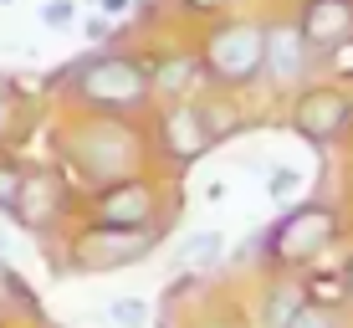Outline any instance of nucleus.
<instances>
[{
  "instance_id": "obj_22",
  "label": "nucleus",
  "mask_w": 353,
  "mask_h": 328,
  "mask_svg": "<svg viewBox=\"0 0 353 328\" xmlns=\"http://www.w3.org/2000/svg\"><path fill=\"white\" fill-rule=\"evenodd\" d=\"M92 6L103 10L108 21H118V16H128V10H133V0H92Z\"/></svg>"
},
{
  "instance_id": "obj_6",
  "label": "nucleus",
  "mask_w": 353,
  "mask_h": 328,
  "mask_svg": "<svg viewBox=\"0 0 353 328\" xmlns=\"http://www.w3.org/2000/svg\"><path fill=\"white\" fill-rule=\"evenodd\" d=\"M292 128H297L307 144H333L338 133L353 128V93L333 88V82L302 88L297 103H292Z\"/></svg>"
},
{
  "instance_id": "obj_14",
  "label": "nucleus",
  "mask_w": 353,
  "mask_h": 328,
  "mask_svg": "<svg viewBox=\"0 0 353 328\" xmlns=\"http://www.w3.org/2000/svg\"><path fill=\"white\" fill-rule=\"evenodd\" d=\"M302 293H307V302H318V308H338V302L353 298L343 272H312L307 282H302Z\"/></svg>"
},
{
  "instance_id": "obj_7",
  "label": "nucleus",
  "mask_w": 353,
  "mask_h": 328,
  "mask_svg": "<svg viewBox=\"0 0 353 328\" xmlns=\"http://www.w3.org/2000/svg\"><path fill=\"white\" fill-rule=\"evenodd\" d=\"M272 26V46H266V82L272 88H307V77H312V67L323 62V52L302 36L297 26V16H276V21H266Z\"/></svg>"
},
{
  "instance_id": "obj_2",
  "label": "nucleus",
  "mask_w": 353,
  "mask_h": 328,
  "mask_svg": "<svg viewBox=\"0 0 353 328\" xmlns=\"http://www.w3.org/2000/svg\"><path fill=\"white\" fill-rule=\"evenodd\" d=\"M266 46L272 26L256 16H221L200 31V57L210 72V88L221 93H246L266 77Z\"/></svg>"
},
{
  "instance_id": "obj_12",
  "label": "nucleus",
  "mask_w": 353,
  "mask_h": 328,
  "mask_svg": "<svg viewBox=\"0 0 353 328\" xmlns=\"http://www.w3.org/2000/svg\"><path fill=\"white\" fill-rule=\"evenodd\" d=\"M149 72H154V93H164V98H185V93H194L200 82H210L200 46H194V52H190V46L154 52V57H149Z\"/></svg>"
},
{
  "instance_id": "obj_13",
  "label": "nucleus",
  "mask_w": 353,
  "mask_h": 328,
  "mask_svg": "<svg viewBox=\"0 0 353 328\" xmlns=\"http://www.w3.org/2000/svg\"><path fill=\"white\" fill-rule=\"evenodd\" d=\"M225 257V236L221 231H194V236H185V247L174 251V262L185 267V272H200V267H215Z\"/></svg>"
},
{
  "instance_id": "obj_23",
  "label": "nucleus",
  "mask_w": 353,
  "mask_h": 328,
  "mask_svg": "<svg viewBox=\"0 0 353 328\" xmlns=\"http://www.w3.org/2000/svg\"><path fill=\"white\" fill-rule=\"evenodd\" d=\"M343 277H348V293H353V251H348V267H343Z\"/></svg>"
},
{
  "instance_id": "obj_3",
  "label": "nucleus",
  "mask_w": 353,
  "mask_h": 328,
  "mask_svg": "<svg viewBox=\"0 0 353 328\" xmlns=\"http://www.w3.org/2000/svg\"><path fill=\"white\" fill-rule=\"evenodd\" d=\"M67 160L92 180L97 190L139 175V133L118 113H88L82 128L67 139Z\"/></svg>"
},
{
  "instance_id": "obj_4",
  "label": "nucleus",
  "mask_w": 353,
  "mask_h": 328,
  "mask_svg": "<svg viewBox=\"0 0 353 328\" xmlns=\"http://www.w3.org/2000/svg\"><path fill=\"white\" fill-rule=\"evenodd\" d=\"M338 231H343V215H338L333 205H323V200L297 205V211H287L282 221L266 231L261 257L272 267H307L312 257H323L338 241Z\"/></svg>"
},
{
  "instance_id": "obj_8",
  "label": "nucleus",
  "mask_w": 353,
  "mask_h": 328,
  "mask_svg": "<svg viewBox=\"0 0 353 328\" xmlns=\"http://www.w3.org/2000/svg\"><path fill=\"white\" fill-rule=\"evenodd\" d=\"M154 251V231H118V226H97L82 231L77 241H72V267H82V272H113V267H128L139 257H149Z\"/></svg>"
},
{
  "instance_id": "obj_15",
  "label": "nucleus",
  "mask_w": 353,
  "mask_h": 328,
  "mask_svg": "<svg viewBox=\"0 0 353 328\" xmlns=\"http://www.w3.org/2000/svg\"><path fill=\"white\" fill-rule=\"evenodd\" d=\"M21 190H26V169H21L16 160H0V211L6 215H16Z\"/></svg>"
},
{
  "instance_id": "obj_5",
  "label": "nucleus",
  "mask_w": 353,
  "mask_h": 328,
  "mask_svg": "<svg viewBox=\"0 0 353 328\" xmlns=\"http://www.w3.org/2000/svg\"><path fill=\"white\" fill-rule=\"evenodd\" d=\"M154 139L159 149L169 154L174 164H194L215 149V128L205 118V103H190V98H169L159 108V124H154Z\"/></svg>"
},
{
  "instance_id": "obj_1",
  "label": "nucleus",
  "mask_w": 353,
  "mask_h": 328,
  "mask_svg": "<svg viewBox=\"0 0 353 328\" xmlns=\"http://www.w3.org/2000/svg\"><path fill=\"white\" fill-rule=\"evenodd\" d=\"M67 93L77 98L88 113H139L154 98V72L143 57L133 52H103L97 46L92 57H82L77 67H67Z\"/></svg>"
},
{
  "instance_id": "obj_18",
  "label": "nucleus",
  "mask_w": 353,
  "mask_h": 328,
  "mask_svg": "<svg viewBox=\"0 0 353 328\" xmlns=\"http://www.w3.org/2000/svg\"><path fill=\"white\" fill-rule=\"evenodd\" d=\"M16 118H21V103H16V88H10L6 77H0V144L10 139V128H16Z\"/></svg>"
},
{
  "instance_id": "obj_10",
  "label": "nucleus",
  "mask_w": 353,
  "mask_h": 328,
  "mask_svg": "<svg viewBox=\"0 0 353 328\" xmlns=\"http://www.w3.org/2000/svg\"><path fill=\"white\" fill-rule=\"evenodd\" d=\"M297 26L323 57H338L353 46V0H297Z\"/></svg>"
},
{
  "instance_id": "obj_16",
  "label": "nucleus",
  "mask_w": 353,
  "mask_h": 328,
  "mask_svg": "<svg viewBox=\"0 0 353 328\" xmlns=\"http://www.w3.org/2000/svg\"><path fill=\"white\" fill-rule=\"evenodd\" d=\"M72 21H77V0H41V26L67 31Z\"/></svg>"
},
{
  "instance_id": "obj_19",
  "label": "nucleus",
  "mask_w": 353,
  "mask_h": 328,
  "mask_svg": "<svg viewBox=\"0 0 353 328\" xmlns=\"http://www.w3.org/2000/svg\"><path fill=\"white\" fill-rule=\"evenodd\" d=\"M297 185H302L297 169H272V175H266V195H272V200H287Z\"/></svg>"
},
{
  "instance_id": "obj_17",
  "label": "nucleus",
  "mask_w": 353,
  "mask_h": 328,
  "mask_svg": "<svg viewBox=\"0 0 353 328\" xmlns=\"http://www.w3.org/2000/svg\"><path fill=\"white\" fill-rule=\"evenodd\" d=\"M287 328H338V318H333V308H318V302H302V308L287 318Z\"/></svg>"
},
{
  "instance_id": "obj_11",
  "label": "nucleus",
  "mask_w": 353,
  "mask_h": 328,
  "mask_svg": "<svg viewBox=\"0 0 353 328\" xmlns=\"http://www.w3.org/2000/svg\"><path fill=\"white\" fill-rule=\"evenodd\" d=\"M57 215H67V180H62V169H52V164L26 169V190H21L16 221L26 231H46Z\"/></svg>"
},
{
  "instance_id": "obj_9",
  "label": "nucleus",
  "mask_w": 353,
  "mask_h": 328,
  "mask_svg": "<svg viewBox=\"0 0 353 328\" xmlns=\"http://www.w3.org/2000/svg\"><path fill=\"white\" fill-rule=\"evenodd\" d=\"M154 215H159V195H154L149 180H118V185H103L92 200V221L97 226H118V231H154Z\"/></svg>"
},
{
  "instance_id": "obj_20",
  "label": "nucleus",
  "mask_w": 353,
  "mask_h": 328,
  "mask_svg": "<svg viewBox=\"0 0 353 328\" xmlns=\"http://www.w3.org/2000/svg\"><path fill=\"white\" fill-rule=\"evenodd\" d=\"M113 318H118V323H128V328H139L143 318H149V308H143L139 298H123V302H113Z\"/></svg>"
},
{
  "instance_id": "obj_21",
  "label": "nucleus",
  "mask_w": 353,
  "mask_h": 328,
  "mask_svg": "<svg viewBox=\"0 0 353 328\" xmlns=\"http://www.w3.org/2000/svg\"><path fill=\"white\" fill-rule=\"evenodd\" d=\"M82 36H88V41H97V46H103L108 36H113V21H108L103 10H97V16H88V21H82Z\"/></svg>"
}]
</instances>
